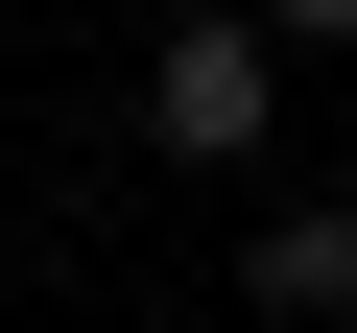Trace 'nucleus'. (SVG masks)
Listing matches in <instances>:
<instances>
[{"label":"nucleus","mask_w":357,"mask_h":333,"mask_svg":"<svg viewBox=\"0 0 357 333\" xmlns=\"http://www.w3.org/2000/svg\"><path fill=\"white\" fill-rule=\"evenodd\" d=\"M262 119H286V24H262V0H215V24L143 48V143H167V166H238Z\"/></svg>","instance_id":"1"},{"label":"nucleus","mask_w":357,"mask_h":333,"mask_svg":"<svg viewBox=\"0 0 357 333\" xmlns=\"http://www.w3.org/2000/svg\"><path fill=\"white\" fill-rule=\"evenodd\" d=\"M238 286H262L286 333H357V191H333V215H262V238H238Z\"/></svg>","instance_id":"2"},{"label":"nucleus","mask_w":357,"mask_h":333,"mask_svg":"<svg viewBox=\"0 0 357 333\" xmlns=\"http://www.w3.org/2000/svg\"><path fill=\"white\" fill-rule=\"evenodd\" d=\"M262 24H286V48H333V24H357V0H262Z\"/></svg>","instance_id":"3"}]
</instances>
